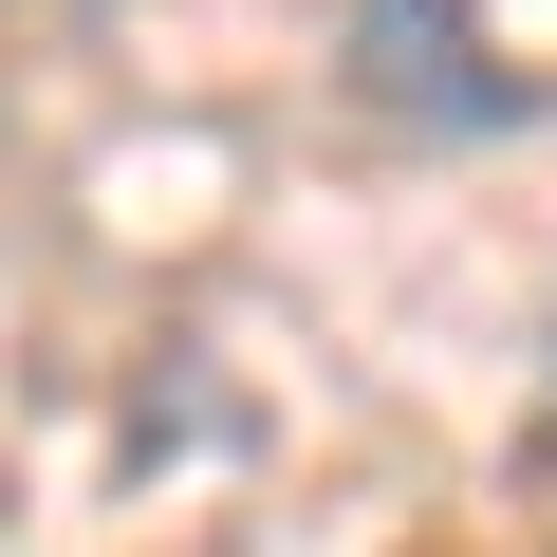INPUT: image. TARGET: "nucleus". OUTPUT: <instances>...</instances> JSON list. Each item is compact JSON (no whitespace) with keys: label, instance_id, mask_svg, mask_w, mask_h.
<instances>
[{"label":"nucleus","instance_id":"f257e3e1","mask_svg":"<svg viewBox=\"0 0 557 557\" xmlns=\"http://www.w3.org/2000/svg\"><path fill=\"white\" fill-rule=\"evenodd\" d=\"M335 75H354V112L465 131V149H502V131L539 112V75L483 57V0H354V20H335Z\"/></svg>","mask_w":557,"mask_h":557}]
</instances>
